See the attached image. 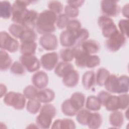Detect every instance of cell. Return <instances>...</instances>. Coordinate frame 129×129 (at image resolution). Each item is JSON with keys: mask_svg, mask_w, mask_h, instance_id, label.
Listing matches in <instances>:
<instances>
[{"mask_svg": "<svg viewBox=\"0 0 129 129\" xmlns=\"http://www.w3.org/2000/svg\"><path fill=\"white\" fill-rule=\"evenodd\" d=\"M57 15L49 10H45L38 14L36 28L39 34H50L55 31Z\"/></svg>", "mask_w": 129, "mask_h": 129, "instance_id": "obj_1", "label": "cell"}, {"mask_svg": "<svg viewBox=\"0 0 129 129\" xmlns=\"http://www.w3.org/2000/svg\"><path fill=\"white\" fill-rule=\"evenodd\" d=\"M56 114V110L55 106L51 104L46 103L41 107L39 113L36 118L37 125L42 128H49Z\"/></svg>", "mask_w": 129, "mask_h": 129, "instance_id": "obj_2", "label": "cell"}, {"mask_svg": "<svg viewBox=\"0 0 129 129\" xmlns=\"http://www.w3.org/2000/svg\"><path fill=\"white\" fill-rule=\"evenodd\" d=\"M4 103L8 106L13 107L16 110L23 109L26 105V97L19 92L10 91L4 96Z\"/></svg>", "mask_w": 129, "mask_h": 129, "instance_id": "obj_3", "label": "cell"}, {"mask_svg": "<svg viewBox=\"0 0 129 129\" xmlns=\"http://www.w3.org/2000/svg\"><path fill=\"white\" fill-rule=\"evenodd\" d=\"M33 1H15L12 5V21L16 24L21 25L22 20L28 10L27 7Z\"/></svg>", "mask_w": 129, "mask_h": 129, "instance_id": "obj_4", "label": "cell"}, {"mask_svg": "<svg viewBox=\"0 0 129 129\" xmlns=\"http://www.w3.org/2000/svg\"><path fill=\"white\" fill-rule=\"evenodd\" d=\"M97 23L105 38H109L118 31L113 20L107 16L104 15L100 16L98 19Z\"/></svg>", "mask_w": 129, "mask_h": 129, "instance_id": "obj_5", "label": "cell"}, {"mask_svg": "<svg viewBox=\"0 0 129 129\" xmlns=\"http://www.w3.org/2000/svg\"><path fill=\"white\" fill-rule=\"evenodd\" d=\"M126 37L119 30L107 38L105 45L106 49L111 52H116L121 48L126 43Z\"/></svg>", "mask_w": 129, "mask_h": 129, "instance_id": "obj_6", "label": "cell"}, {"mask_svg": "<svg viewBox=\"0 0 129 129\" xmlns=\"http://www.w3.org/2000/svg\"><path fill=\"white\" fill-rule=\"evenodd\" d=\"M0 41L1 49L10 52H15L19 49V42L6 31L1 32Z\"/></svg>", "mask_w": 129, "mask_h": 129, "instance_id": "obj_7", "label": "cell"}, {"mask_svg": "<svg viewBox=\"0 0 129 129\" xmlns=\"http://www.w3.org/2000/svg\"><path fill=\"white\" fill-rule=\"evenodd\" d=\"M116 1L103 0L101 2V10L103 15L115 17L119 14L121 9Z\"/></svg>", "mask_w": 129, "mask_h": 129, "instance_id": "obj_8", "label": "cell"}, {"mask_svg": "<svg viewBox=\"0 0 129 129\" xmlns=\"http://www.w3.org/2000/svg\"><path fill=\"white\" fill-rule=\"evenodd\" d=\"M19 60L29 72H37L40 67V61L34 55H22Z\"/></svg>", "mask_w": 129, "mask_h": 129, "instance_id": "obj_9", "label": "cell"}, {"mask_svg": "<svg viewBox=\"0 0 129 129\" xmlns=\"http://www.w3.org/2000/svg\"><path fill=\"white\" fill-rule=\"evenodd\" d=\"M58 55L56 52H50L43 54L40 58L42 68L46 71H51L58 63Z\"/></svg>", "mask_w": 129, "mask_h": 129, "instance_id": "obj_10", "label": "cell"}, {"mask_svg": "<svg viewBox=\"0 0 129 129\" xmlns=\"http://www.w3.org/2000/svg\"><path fill=\"white\" fill-rule=\"evenodd\" d=\"M40 46L47 51H53L58 47V40L56 36L52 33L42 35L39 38Z\"/></svg>", "mask_w": 129, "mask_h": 129, "instance_id": "obj_11", "label": "cell"}, {"mask_svg": "<svg viewBox=\"0 0 129 129\" xmlns=\"http://www.w3.org/2000/svg\"><path fill=\"white\" fill-rule=\"evenodd\" d=\"M47 74L43 71L36 72L32 76V83L38 89H43L46 87L48 84Z\"/></svg>", "mask_w": 129, "mask_h": 129, "instance_id": "obj_12", "label": "cell"}, {"mask_svg": "<svg viewBox=\"0 0 129 129\" xmlns=\"http://www.w3.org/2000/svg\"><path fill=\"white\" fill-rule=\"evenodd\" d=\"M38 14L34 10H28L24 16L21 25L25 29H33L36 27Z\"/></svg>", "mask_w": 129, "mask_h": 129, "instance_id": "obj_13", "label": "cell"}, {"mask_svg": "<svg viewBox=\"0 0 129 129\" xmlns=\"http://www.w3.org/2000/svg\"><path fill=\"white\" fill-rule=\"evenodd\" d=\"M77 34H75L67 30L63 31L59 36V41L61 46L66 48L75 47Z\"/></svg>", "mask_w": 129, "mask_h": 129, "instance_id": "obj_14", "label": "cell"}, {"mask_svg": "<svg viewBox=\"0 0 129 129\" xmlns=\"http://www.w3.org/2000/svg\"><path fill=\"white\" fill-rule=\"evenodd\" d=\"M76 65L81 68H86V62L89 54L85 52L81 47H73Z\"/></svg>", "mask_w": 129, "mask_h": 129, "instance_id": "obj_15", "label": "cell"}, {"mask_svg": "<svg viewBox=\"0 0 129 129\" xmlns=\"http://www.w3.org/2000/svg\"><path fill=\"white\" fill-rule=\"evenodd\" d=\"M62 78L63 84L69 88H73L76 87L79 81V72L73 69L68 73Z\"/></svg>", "mask_w": 129, "mask_h": 129, "instance_id": "obj_16", "label": "cell"}, {"mask_svg": "<svg viewBox=\"0 0 129 129\" xmlns=\"http://www.w3.org/2000/svg\"><path fill=\"white\" fill-rule=\"evenodd\" d=\"M81 48L89 54H95L99 51L100 45L99 43L94 39H87L81 45Z\"/></svg>", "mask_w": 129, "mask_h": 129, "instance_id": "obj_17", "label": "cell"}, {"mask_svg": "<svg viewBox=\"0 0 129 129\" xmlns=\"http://www.w3.org/2000/svg\"><path fill=\"white\" fill-rule=\"evenodd\" d=\"M54 92L50 88H44L38 91L36 99L41 103H49L55 98Z\"/></svg>", "mask_w": 129, "mask_h": 129, "instance_id": "obj_18", "label": "cell"}, {"mask_svg": "<svg viewBox=\"0 0 129 129\" xmlns=\"http://www.w3.org/2000/svg\"><path fill=\"white\" fill-rule=\"evenodd\" d=\"M69 100L74 107L78 111L83 108L86 101L85 95L80 92H76L72 94Z\"/></svg>", "mask_w": 129, "mask_h": 129, "instance_id": "obj_19", "label": "cell"}, {"mask_svg": "<svg viewBox=\"0 0 129 129\" xmlns=\"http://www.w3.org/2000/svg\"><path fill=\"white\" fill-rule=\"evenodd\" d=\"M51 128L55 129H74L76 128V124L74 120L70 118L57 119L51 124Z\"/></svg>", "mask_w": 129, "mask_h": 129, "instance_id": "obj_20", "label": "cell"}, {"mask_svg": "<svg viewBox=\"0 0 129 129\" xmlns=\"http://www.w3.org/2000/svg\"><path fill=\"white\" fill-rule=\"evenodd\" d=\"M128 77L127 75H123L118 76L116 82V93H127L128 91Z\"/></svg>", "mask_w": 129, "mask_h": 129, "instance_id": "obj_21", "label": "cell"}, {"mask_svg": "<svg viewBox=\"0 0 129 129\" xmlns=\"http://www.w3.org/2000/svg\"><path fill=\"white\" fill-rule=\"evenodd\" d=\"M109 121L113 127H121L124 122V116L122 113L118 110L112 111L109 116Z\"/></svg>", "mask_w": 129, "mask_h": 129, "instance_id": "obj_22", "label": "cell"}, {"mask_svg": "<svg viewBox=\"0 0 129 129\" xmlns=\"http://www.w3.org/2000/svg\"><path fill=\"white\" fill-rule=\"evenodd\" d=\"M82 83L86 90H88L92 88L95 84V73L92 71H88L84 73L82 76Z\"/></svg>", "mask_w": 129, "mask_h": 129, "instance_id": "obj_23", "label": "cell"}, {"mask_svg": "<svg viewBox=\"0 0 129 129\" xmlns=\"http://www.w3.org/2000/svg\"><path fill=\"white\" fill-rule=\"evenodd\" d=\"M74 69L73 65L68 62L61 61L57 64L54 68V73L60 78L63 77L68 73Z\"/></svg>", "mask_w": 129, "mask_h": 129, "instance_id": "obj_24", "label": "cell"}, {"mask_svg": "<svg viewBox=\"0 0 129 129\" xmlns=\"http://www.w3.org/2000/svg\"><path fill=\"white\" fill-rule=\"evenodd\" d=\"M86 108L92 111H97L101 109V104L98 98L95 95H90L88 96L85 101Z\"/></svg>", "mask_w": 129, "mask_h": 129, "instance_id": "obj_25", "label": "cell"}, {"mask_svg": "<svg viewBox=\"0 0 129 129\" xmlns=\"http://www.w3.org/2000/svg\"><path fill=\"white\" fill-rule=\"evenodd\" d=\"M12 64V59L8 52L3 49L0 50V70L7 71Z\"/></svg>", "mask_w": 129, "mask_h": 129, "instance_id": "obj_26", "label": "cell"}, {"mask_svg": "<svg viewBox=\"0 0 129 129\" xmlns=\"http://www.w3.org/2000/svg\"><path fill=\"white\" fill-rule=\"evenodd\" d=\"M108 70L104 68H100L97 71L95 74V83L99 86H104L106 80L110 76Z\"/></svg>", "mask_w": 129, "mask_h": 129, "instance_id": "obj_27", "label": "cell"}, {"mask_svg": "<svg viewBox=\"0 0 129 129\" xmlns=\"http://www.w3.org/2000/svg\"><path fill=\"white\" fill-rule=\"evenodd\" d=\"M12 6L9 1L0 2V17L2 19H8L12 16Z\"/></svg>", "mask_w": 129, "mask_h": 129, "instance_id": "obj_28", "label": "cell"}, {"mask_svg": "<svg viewBox=\"0 0 129 129\" xmlns=\"http://www.w3.org/2000/svg\"><path fill=\"white\" fill-rule=\"evenodd\" d=\"M102 123V117L98 112L91 113L87 126L91 129H97L99 128Z\"/></svg>", "mask_w": 129, "mask_h": 129, "instance_id": "obj_29", "label": "cell"}, {"mask_svg": "<svg viewBox=\"0 0 129 129\" xmlns=\"http://www.w3.org/2000/svg\"><path fill=\"white\" fill-rule=\"evenodd\" d=\"M37 47V44L35 41L21 43L20 52L22 55H34Z\"/></svg>", "mask_w": 129, "mask_h": 129, "instance_id": "obj_30", "label": "cell"}, {"mask_svg": "<svg viewBox=\"0 0 129 129\" xmlns=\"http://www.w3.org/2000/svg\"><path fill=\"white\" fill-rule=\"evenodd\" d=\"M61 109L63 114L68 116H75L79 111L74 107L69 99L63 101L61 105Z\"/></svg>", "mask_w": 129, "mask_h": 129, "instance_id": "obj_31", "label": "cell"}, {"mask_svg": "<svg viewBox=\"0 0 129 129\" xmlns=\"http://www.w3.org/2000/svg\"><path fill=\"white\" fill-rule=\"evenodd\" d=\"M107 110L114 111L119 109V103L118 96L112 95L109 97L104 106Z\"/></svg>", "mask_w": 129, "mask_h": 129, "instance_id": "obj_32", "label": "cell"}, {"mask_svg": "<svg viewBox=\"0 0 129 129\" xmlns=\"http://www.w3.org/2000/svg\"><path fill=\"white\" fill-rule=\"evenodd\" d=\"M91 112L87 109H81L76 114V120L82 125H87Z\"/></svg>", "mask_w": 129, "mask_h": 129, "instance_id": "obj_33", "label": "cell"}, {"mask_svg": "<svg viewBox=\"0 0 129 129\" xmlns=\"http://www.w3.org/2000/svg\"><path fill=\"white\" fill-rule=\"evenodd\" d=\"M37 38V34L33 29H25L19 39L21 43L29 42H35Z\"/></svg>", "mask_w": 129, "mask_h": 129, "instance_id": "obj_34", "label": "cell"}, {"mask_svg": "<svg viewBox=\"0 0 129 129\" xmlns=\"http://www.w3.org/2000/svg\"><path fill=\"white\" fill-rule=\"evenodd\" d=\"M41 107V102L36 98L29 99L26 104L27 111L33 114H36L39 111Z\"/></svg>", "mask_w": 129, "mask_h": 129, "instance_id": "obj_35", "label": "cell"}, {"mask_svg": "<svg viewBox=\"0 0 129 129\" xmlns=\"http://www.w3.org/2000/svg\"><path fill=\"white\" fill-rule=\"evenodd\" d=\"M8 29L9 32L15 38L20 39L25 28L21 25L13 23L10 25Z\"/></svg>", "mask_w": 129, "mask_h": 129, "instance_id": "obj_36", "label": "cell"}, {"mask_svg": "<svg viewBox=\"0 0 129 129\" xmlns=\"http://www.w3.org/2000/svg\"><path fill=\"white\" fill-rule=\"evenodd\" d=\"M60 57L63 61L69 62L74 59L73 48H66L62 49L59 51Z\"/></svg>", "mask_w": 129, "mask_h": 129, "instance_id": "obj_37", "label": "cell"}, {"mask_svg": "<svg viewBox=\"0 0 129 129\" xmlns=\"http://www.w3.org/2000/svg\"><path fill=\"white\" fill-rule=\"evenodd\" d=\"M82 29V25L80 21L76 19L70 20L66 27V30L75 34H77Z\"/></svg>", "mask_w": 129, "mask_h": 129, "instance_id": "obj_38", "label": "cell"}, {"mask_svg": "<svg viewBox=\"0 0 129 129\" xmlns=\"http://www.w3.org/2000/svg\"><path fill=\"white\" fill-rule=\"evenodd\" d=\"M89 36V32L86 28H82L77 35L76 44L75 47H80L81 44L86 40Z\"/></svg>", "mask_w": 129, "mask_h": 129, "instance_id": "obj_39", "label": "cell"}, {"mask_svg": "<svg viewBox=\"0 0 129 129\" xmlns=\"http://www.w3.org/2000/svg\"><path fill=\"white\" fill-rule=\"evenodd\" d=\"M38 92V89L34 86L28 85L23 90V94L28 99H36Z\"/></svg>", "mask_w": 129, "mask_h": 129, "instance_id": "obj_40", "label": "cell"}, {"mask_svg": "<svg viewBox=\"0 0 129 129\" xmlns=\"http://www.w3.org/2000/svg\"><path fill=\"white\" fill-rule=\"evenodd\" d=\"M25 68L20 61L14 62L10 67V71L12 74L15 75L22 76L25 74Z\"/></svg>", "mask_w": 129, "mask_h": 129, "instance_id": "obj_41", "label": "cell"}, {"mask_svg": "<svg viewBox=\"0 0 129 129\" xmlns=\"http://www.w3.org/2000/svg\"><path fill=\"white\" fill-rule=\"evenodd\" d=\"M48 8L49 10L58 15L61 14L63 10V5L59 1H51L48 2Z\"/></svg>", "mask_w": 129, "mask_h": 129, "instance_id": "obj_42", "label": "cell"}, {"mask_svg": "<svg viewBox=\"0 0 129 129\" xmlns=\"http://www.w3.org/2000/svg\"><path fill=\"white\" fill-rule=\"evenodd\" d=\"M69 21V18L65 14L61 13L57 16L55 24L58 28L62 29L67 27Z\"/></svg>", "mask_w": 129, "mask_h": 129, "instance_id": "obj_43", "label": "cell"}, {"mask_svg": "<svg viewBox=\"0 0 129 129\" xmlns=\"http://www.w3.org/2000/svg\"><path fill=\"white\" fill-rule=\"evenodd\" d=\"M100 63V59L99 57L95 54H89L86 62V68H94L98 66Z\"/></svg>", "mask_w": 129, "mask_h": 129, "instance_id": "obj_44", "label": "cell"}, {"mask_svg": "<svg viewBox=\"0 0 129 129\" xmlns=\"http://www.w3.org/2000/svg\"><path fill=\"white\" fill-rule=\"evenodd\" d=\"M64 14L70 18H75L78 16L79 11L78 8H75L70 5H66L64 7Z\"/></svg>", "mask_w": 129, "mask_h": 129, "instance_id": "obj_45", "label": "cell"}, {"mask_svg": "<svg viewBox=\"0 0 129 129\" xmlns=\"http://www.w3.org/2000/svg\"><path fill=\"white\" fill-rule=\"evenodd\" d=\"M119 103V109L124 110L127 108L129 104V96L128 94H120L118 96Z\"/></svg>", "mask_w": 129, "mask_h": 129, "instance_id": "obj_46", "label": "cell"}, {"mask_svg": "<svg viewBox=\"0 0 129 129\" xmlns=\"http://www.w3.org/2000/svg\"><path fill=\"white\" fill-rule=\"evenodd\" d=\"M118 26L119 29V31L123 34L126 38L128 37V19H121L118 24Z\"/></svg>", "mask_w": 129, "mask_h": 129, "instance_id": "obj_47", "label": "cell"}, {"mask_svg": "<svg viewBox=\"0 0 129 129\" xmlns=\"http://www.w3.org/2000/svg\"><path fill=\"white\" fill-rule=\"evenodd\" d=\"M111 94L108 92V91H101L99 92L97 95V97L99 99L101 105L104 106L106 102L109 98V97L110 96Z\"/></svg>", "mask_w": 129, "mask_h": 129, "instance_id": "obj_48", "label": "cell"}, {"mask_svg": "<svg viewBox=\"0 0 129 129\" xmlns=\"http://www.w3.org/2000/svg\"><path fill=\"white\" fill-rule=\"evenodd\" d=\"M85 2L84 1L82 0H79V1H67V3L68 5H70L71 6L74 7L76 8H78L80 7H81L84 3Z\"/></svg>", "mask_w": 129, "mask_h": 129, "instance_id": "obj_49", "label": "cell"}, {"mask_svg": "<svg viewBox=\"0 0 129 129\" xmlns=\"http://www.w3.org/2000/svg\"><path fill=\"white\" fill-rule=\"evenodd\" d=\"M129 6H128V4H127L126 5H124L121 10V12H122V14L123 15V16L126 18L127 19H128V15H129Z\"/></svg>", "mask_w": 129, "mask_h": 129, "instance_id": "obj_50", "label": "cell"}, {"mask_svg": "<svg viewBox=\"0 0 129 129\" xmlns=\"http://www.w3.org/2000/svg\"><path fill=\"white\" fill-rule=\"evenodd\" d=\"M7 88L6 86L4 84L1 83L0 85V97L1 98H2L3 96H4L6 94H7Z\"/></svg>", "mask_w": 129, "mask_h": 129, "instance_id": "obj_51", "label": "cell"}]
</instances>
